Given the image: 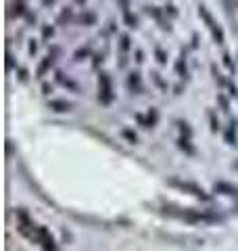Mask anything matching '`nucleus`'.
<instances>
[{
  "instance_id": "f03ea898",
  "label": "nucleus",
  "mask_w": 238,
  "mask_h": 251,
  "mask_svg": "<svg viewBox=\"0 0 238 251\" xmlns=\"http://www.w3.org/2000/svg\"><path fill=\"white\" fill-rule=\"evenodd\" d=\"M215 193H221V195H238V188L228 184V182H215Z\"/></svg>"
},
{
  "instance_id": "7ed1b4c3",
  "label": "nucleus",
  "mask_w": 238,
  "mask_h": 251,
  "mask_svg": "<svg viewBox=\"0 0 238 251\" xmlns=\"http://www.w3.org/2000/svg\"><path fill=\"white\" fill-rule=\"evenodd\" d=\"M52 107H54V111H69V103H52Z\"/></svg>"
},
{
  "instance_id": "f257e3e1",
  "label": "nucleus",
  "mask_w": 238,
  "mask_h": 251,
  "mask_svg": "<svg viewBox=\"0 0 238 251\" xmlns=\"http://www.w3.org/2000/svg\"><path fill=\"white\" fill-rule=\"evenodd\" d=\"M171 184H176V186H180V188H184V191H190L192 195H196V197H201V199H209L207 195H205V191L201 186H196V184H190V182H176V180H173Z\"/></svg>"
}]
</instances>
